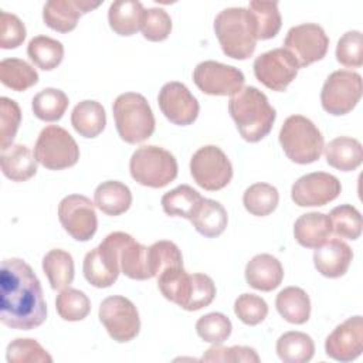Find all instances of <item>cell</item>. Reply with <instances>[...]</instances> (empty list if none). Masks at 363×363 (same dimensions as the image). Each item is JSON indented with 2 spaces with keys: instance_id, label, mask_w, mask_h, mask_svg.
Returning a JSON list of instances; mask_svg holds the SVG:
<instances>
[{
  "instance_id": "obj_1",
  "label": "cell",
  "mask_w": 363,
  "mask_h": 363,
  "mask_svg": "<svg viewBox=\"0 0 363 363\" xmlns=\"http://www.w3.org/2000/svg\"><path fill=\"white\" fill-rule=\"evenodd\" d=\"M47 319V303L40 279L20 258H7L0 271V320L3 325L31 330Z\"/></svg>"
},
{
  "instance_id": "obj_2",
  "label": "cell",
  "mask_w": 363,
  "mask_h": 363,
  "mask_svg": "<svg viewBox=\"0 0 363 363\" xmlns=\"http://www.w3.org/2000/svg\"><path fill=\"white\" fill-rule=\"evenodd\" d=\"M228 112L244 140L259 142L272 129L277 113L267 95L255 86H244L228 101Z\"/></svg>"
},
{
  "instance_id": "obj_3",
  "label": "cell",
  "mask_w": 363,
  "mask_h": 363,
  "mask_svg": "<svg viewBox=\"0 0 363 363\" xmlns=\"http://www.w3.org/2000/svg\"><path fill=\"white\" fill-rule=\"evenodd\" d=\"M214 31L223 52L234 60H247L254 54L257 33L252 14L245 7L221 10L214 20Z\"/></svg>"
},
{
  "instance_id": "obj_4",
  "label": "cell",
  "mask_w": 363,
  "mask_h": 363,
  "mask_svg": "<svg viewBox=\"0 0 363 363\" xmlns=\"http://www.w3.org/2000/svg\"><path fill=\"white\" fill-rule=\"evenodd\" d=\"M118 135L130 145L142 143L155 132V116L146 98L138 92L121 94L112 106Z\"/></svg>"
},
{
  "instance_id": "obj_5",
  "label": "cell",
  "mask_w": 363,
  "mask_h": 363,
  "mask_svg": "<svg viewBox=\"0 0 363 363\" xmlns=\"http://www.w3.org/2000/svg\"><path fill=\"white\" fill-rule=\"evenodd\" d=\"M278 138L288 159L298 164L316 162L325 147L323 136L318 126L302 115L288 116Z\"/></svg>"
},
{
  "instance_id": "obj_6",
  "label": "cell",
  "mask_w": 363,
  "mask_h": 363,
  "mask_svg": "<svg viewBox=\"0 0 363 363\" xmlns=\"http://www.w3.org/2000/svg\"><path fill=\"white\" fill-rule=\"evenodd\" d=\"M129 170L136 183L160 189L177 177V162L169 150L156 145H146L133 152Z\"/></svg>"
},
{
  "instance_id": "obj_7",
  "label": "cell",
  "mask_w": 363,
  "mask_h": 363,
  "mask_svg": "<svg viewBox=\"0 0 363 363\" xmlns=\"http://www.w3.org/2000/svg\"><path fill=\"white\" fill-rule=\"evenodd\" d=\"M130 237L132 235L122 231L111 233L96 248L85 255L82 271L91 285L108 288L118 279L121 272V251Z\"/></svg>"
},
{
  "instance_id": "obj_8",
  "label": "cell",
  "mask_w": 363,
  "mask_h": 363,
  "mask_svg": "<svg viewBox=\"0 0 363 363\" xmlns=\"http://www.w3.org/2000/svg\"><path fill=\"white\" fill-rule=\"evenodd\" d=\"M34 156L48 170H62L77 164L79 147L74 138L58 125L45 126L35 142Z\"/></svg>"
},
{
  "instance_id": "obj_9",
  "label": "cell",
  "mask_w": 363,
  "mask_h": 363,
  "mask_svg": "<svg viewBox=\"0 0 363 363\" xmlns=\"http://www.w3.org/2000/svg\"><path fill=\"white\" fill-rule=\"evenodd\" d=\"M363 81L362 75L349 71H333L325 81L320 91L322 108L333 115L340 116L349 113L362 98Z\"/></svg>"
},
{
  "instance_id": "obj_10",
  "label": "cell",
  "mask_w": 363,
  "mask_h": 363,
  "mask_svg": "<svg viewBox=\"0 0 363 363\" xmlns=\"http://www.w3.org/2000/svg\"><path fill=\"white\" fill-rule=\"evenodd\" d=\"M190 173L201 189L217 191L231 182L233 166L218 146L207 145L196 150L191 156Z\"/></svg>"
},
{
  "instance_id": "obj_11",
  "label": "cell",
  "mask_w": 363,
  "mask_h": 363,
  "mask_svg": "<svg viewBox=\"0 0 363 363\" xmlns=\"http://www.w3.org/2000/svg\"><path fill=\"white\" fill-rule=\"evenodd\" d=\"M99 320L109 336L119 342H130L140 330L139 312L133 302L125 296L113 295L101 302Z\"/></svg>"
},
{
  "instance_id": "obj_12",
  "label": "cell",
  "mask_w": 363,
  "mask_h": 363,
  "mask_svg": "<svg viewBox=\"0 0 363 363\" xmlns=\"http://www.w3.org/2000/svg\"><path fill=\"white\" fill-rule=\"evenodd\" d=\"M284 45L296 60L299 68H303L326 55L329 38L319 24L303 23L289 28Z\"/></svg>"
},
{
  "instance_id": "obj_13",
  "label": "cell",
  "mask_w": 363,
  "mask_h": 363,
  "mask_svg": "<svg viewBox=\"0 0 363 363\" xmlns=\"http://www.w3.org/2000/svg\"><path fill=\"white\" fill-rule=\"evenodd\" d=\"M58 218L64 230L77 241L91 240L98 228L94 203L82 194H69L58 204Z\"/></svg>"
},
{
  "instance_id": "obj_14",
  "label": "cell",
  "mask_w": 363,
  "mask_h": 363,
  "mask_svg": "<svg viewBox=\"0 0 363 363\" xmlns=\"http://www.w3.org/2000/svg\"><path fill=\"white\" fill-rule=\"evenodd\" d=\"M299 65L285 48H274L258 55L254 61V74L267 88L281 92L295 79Z\"/></svg>"
},
{
  "instance_id": "obj_15",
  "label": "cell",
  "mask_w": 363,
  "mask_h": 363,
  "mask_svg": "<svg viewBox=\"0 0 363 363\" xmlns=\"http://www.w3.org/2000/svg\"><path fill=\"white\" fill-rule=\"evenodd\" d=\"M193 81L207 95L233 96L242 88L245 78L238 68L210 60L196 65Z\"/></svg>"
},
{
  "instance_id": "obj_16",
  "label": "cell",
  "mask_w": 363,
  "mask_h": 363,
  "mask_svg": "<svg viewBox=\"0 0 363 363\" xmlns=\"http://www.w3.org/2000/svg\"><path fill=\"white\" fill-rule=\"evenodd\" d=\"M342 191L337 177L325 172H313L299 177L291 189V199L299 207L325 206Z\"/></svg>"
},
{
  "instance_id": "obj_17",
  "label": "cell",
  "mask_w": 363,
  "mask_h": 363,
  "mask_svg": "<svg viewBox=\"0 0 363 363\" xmlns=\"http://www.w3.org/2000/svg\"><path fill=\"white\" fill-rule=\"evenodd\" d=\"M157 102L162 113L174 125H191L199 116L200 105L196 96L182 82H166L159 91Z\"/></svg>"
},
{
  "instance_id": "obj_18",
  "label": "cell",
  "mask_w": 363,
  "mask_h": 363,
  "mask_svg": "<svg viewBox=\"0 0 363 363\" xmlns=\"http://www.w3.org/2000/svg\"><path fill=\"white\" fill-rule=\"evenodd\" d=\"M325 352L337 362H352L363 352V318L360 315L337 325L326 337Z\"/></svg>"
},
{
  "instance_id": "obj_19",
  "label": "cell",
  "mask_w": 363,
  "mask_h": 363,
  "mask_svg": "<svg viewBox=\"0 0 363 363\" xmlns=\"http://www.w3.org/2000/svg\"><path fill=\"white\" fill-rule=\"evenodd\" d=\"M101 1L88 0H50L44 4L43 20L47 27L58 33H69L77 27L78 18L96 9Z\"/></svg>"
},
{
  "instance_id": "obj_20",
  "label": "cell",
  "mask_w": 363,
  "mask_h": 363,
  "mask_svg": "<svg viewBox=\"0 0 363 363\" xmlns=\"http://www.w3.org/2000/svg\"><path fill=\"white\" fill-rule=\"evenodd\" d=\"M353 259L352 248L339 238L328 240L315 248L313 264L318 272L326 278H339L345 275Z\"/></svg>"
},
{
  "instance_id": "obj_21",
  "label": "cell",
  "mask_w": 363,
  "mask_h": 363,
  "mask_svg": "<svg viewBox=\"0 0 363 363\" xmlns=\"http://www.w3.org/2000/svg\"><path fill=\"white\" fill-rule=\"evenodd\" d=\"M282 279L284 268L271 254H258L245 267V281L254 289L269 292L278 288Z\"/></svg>"
},
{
  "instance_id": "obj_22",
  "label": "cell",
  "mask_w": 363,
  "mask_h": 363,
  "mask_svg": "<svg viewBox=\"0 0 363 363\" xmlns=\"http://www.w3.org/2000/svg\"><path fill=\"white\" fill-rule=\"evenodd\" d=\"M332 234L329 216L311 211L298 217L294 224V237L305 248H318L325 244Z\"/></svg>"
},
{
  "instance_id": "obj_23",
  "label": "cell",
  "mask_w": 363,
  "mask_h": 363,
  "mask_svg": "<svg viewBox=\"0 0 363 363\" xmlns=\"http://www.w3.org/2000/svg\"><path fill=\"white\" fill-rule=\"evenodd\" d=\"M0 166L3 174L13 182H26L37 173V159L26 145H10L1 149Z\"/></svg>"
},
{
  "instance_id": "obj_24",
  "label": "cell",
  "mask_w": 363,
  "mask_h": 363,
  "mask_svg": "<svg viewBox=\"0 0 363 363\" xmlns=\"http://www.w3.org/2000/svg\"><path fill=\"white\" fill-rule=\"evenodd\" d=\"M323 149L328 164L342 172L356 170L363 162L362 143L354 138H335Z\"/></svg>"
},
{
  "instance_id": "obj_25",
  "label": "cell",
  "mask_w": 363,
  "mask_h": 363,
  "mask_svg": "<svg viewBox=\"0 0 363 363\" xmlns=\"http://www.w3.org/2000/svg\"><path fill=\"white\" fill-rule=\"evenodd\" d=\"M196 231L204 237L214 238L224 233L228 216L223 204L211 199H203L190 218Z\"/></svg>"
},
{
  "instance_id": "obj_26",
  "label": "cell",
  "mask_w": 363,
  "mask_h": 363,
  "mask_svg": "<svg viewBox=\"0 0 363 363\" xmlns=\"http://www.w3.org/2000/svg\"><path fill=\"white\" fill-rule=\"evenodd\" d=\"M71 125L77 133L84 138H96L106 125V113L104 106L92 99L77 104L71 113Z\"/></svg>"
},
{
  "instance_id": "obj_27",
  "label": "cell",
  "mask_w": 363,
  "mask_h": 363,
  "mask_svg": "<svg viewBox=\"0 0 363 363\" xmlns=\"http://www.w3.org/2000/svg\"><path fill=\"white\" fill-rule=\"evenodd\" d=\"M95 206L106 216H121L132 204V193L126 184L118 180L101 183L94 193Z\"/></svg>"
},
{
  "instance_id": "obj_28",
  "label": "cell",
  "mask_w": 363,
  "mask_h": 363,
  "mask_svg": "<svg viewBox=\"0 0 363 363\" xmlns=\"http://www.w3.org/2000/svg\"><path fill=\"white\" fill-rule=\"evenodd\" d=\"M143 6L136 0H116L109 6V27L118 35H133L140 30Z\"/></svg>"
},
{
  "instance_id": "obj_29",
  "label": "cell",
  "mask_w": 363,
  "mask_h": 363,
  "mask_svg": "<svg viewBox=\"0 0 363 363\" xmlns=\"http://www.w3.org/2000/svg\"><path fill=\"white\" fill-rule=\"evenodd\" d=\"M278 313L289 323L302 325L311 316V301L308 294L298 286L284 288L275 299Z\"/></svg>"
},
{
  "instance_id": "obj_30",
  "label": "cell",
  "mask_w": 363,
  "mask_h": 363,
  "mask_svg": "<svg viewBox=\"0 0 363 363\" xmlns=\"http://www.w3.org/2000/svg\"><path fill=\"white\" fill-rule=\"evenodd\" d=\"M157 286L166 299L184 309L190 298L193 278L183 267L169 268L157 275Z\"/></svg>"
},
{
  "instance_id": "obj_31",
  "label": "cell",
  "mask_w": 363,
  "mask_h": 363,
  "mask_svg": "<svg viewBox=\"0 0 363 363\" xmlns=\"http://www.w3.org/2000/svg\"><path fill=\"white\" fill-rule=\"evenodd\" d=\"M315 343L303 332H285L277 340V354L284 363H306L313 357Z\"/></svg>"
},
{
  "instance_id": "obj_32",
  "label": "cell",
  "mask_w": 363,
  "mask_h": 363,
  "mask_svg": "<svg viewBox=\"0 0 363 363\" xmlns=\"http://www.w3.org/2000/svg\"><path fill=\"white\" fill-rule=\"evenodd\" d=\"M43 271L45 272L52 289L62 291L74 279L72 255L64 250H50L43 258Z\"/></svg>"
},
{
  "instance_id": "obj_33",
  "label": "cell",
  "mask_w": 363,
  "mask_h": 363,
  "mask_svg": "<svg viewBox=\"0 0 363 363\" xmlns=\"http://www.w3.org/2000/svg\"><path fill=\"white\" fill-rule=\"evenodd\" d=\"M0 81L4 86L21 92L38 82V74L24 60L4 58L0 61Z\"/></svg>"
},
{
  "instance_id": "obj_34",
  "label": "cell",
  "mask_w": 363,
  "mask_h": 363,
  "mask_svg": "<svg viewBox=\"0 0 363 363\" xmlns=\"http://www.w3.org/2000/svg\"><path fill=\"white\" fill-rule=\"evenodd\" d=\"M204 197L187 184L177 186L162 197L163 211L170 217H183L190 220Z\"/></svg>"
},
{
  "instance_id": "obj_35",
  "label": "cell",
  "mask_w": 363,
  "mask_h": 363,
  "mask_svg": "<svg viewBox=\"0 0 363 363\" xmlns=\"http://www.w3.org/2000/svg\"><path fill=\"white\" fill-rule=\"evenodd\" d=\"M119 264L121 272H123L130 279L143 281L153 278L149 268L147 247L135 241L133 237H130L122 247Z\"/></svg>"
},
{
  "instance_id": "obj_36",
  "label": "cell",
  "mask_w": 363,
  "mask_h": 363,
  "mask_svg": "<svg viewBox=\"0 0 363 363\" xmlns=\"http://www.w3.org/2000/svg\"><path fill=\"white\" fill-rule=\"evenodd\" d=\"M248 10L254 18L257 40H269L278 34L282 18L277 1L252 0L250 1Z\"/></svg>"
},
{
  "instance_id": "obj_37",
  "label": "cell",
  "mask_w": 363,
  "mask_h": 363,
  "mask_svg": "<svg viewBox=\"0 0 363 363\" xmlns=\"http://www.w3.org/2000/svg\"><path fill=\"white\" fill-rule=\"evenodd\" d=\"M27 54L34 65L44 71H51L61 64L64 58V45L48 35H37L30 40Z\"/></svg>"
},
{
  "instance_id": "obj_38",
  "label": "cell",
  "mask_w": 363,
  "mask_h": 363,
  "mask_svg": "<svg viewBox=\"0 0 363 363\" xmlns=\"http://www.w3.org/2000/svg\"><path fill=\"white\" fill-rule=\"evenodd\" d=\"M68 96L57 88H45L40 91L31 102L34 115L44 122H55L62 118L68 108Z\"/></svg>"
},
{
  "instance_id": "obj_39",
  "label": "cell",
  "mask_w": 363,
  "mask_h": 363,
  "mask_svg": "<svg viewBox=\"0 0 363 363\" xmlns=\"http://www.w3.org/2000/svg\"><path fill=\"white\" fill-rule=\"evenodd\" d=\"M279 201V193L277 187L268 183L251 184L242 196V204L245 210L257 217H265L271 214Z\"/></svg>"
},
{
  "instance_id": "obj_40",
  "label": "cell",
  "mask_w": 363,
  "mask_h": 363,
  "mask_svg": "<svg viewBox=\"0 0 363 363\" xmlns=\"http://www.w3.org/2000/svg\"><path fill=\"white\" fill-rule=\"evenodd\" d=\"M55 308L64 320L78 322L85 319L91 312V302L82 291L68 286L57 295Z\"/></svg>"
},
{
  "instance_id": "obj_41",
  "label": "cell",
  "mask_w": 363,
  "mask_h": 363,
  "mask_svg": "<svg viewBox=\"0 0 363 363\" xmlns=\"http://www.w3.org/2000/svg\"><path fill=\"white\" fill-rule=\"evenodd\" d=\"M332 233L340 238L357 240L362 234V216L352 204H340L329 213Z\"/></svg>"
},
{
  "instance_id": "obj_42",
  "label": "cell",
  "mask_w": 363,
  "mask_h": 363,
  "mask_svg": "<svg viewBox=\"0 0 363 363\" xmlns=\"http://www.w3.org/2000/svg\"><path fill=\"white\" fill-rule=\"evenodd\" d=\"M147 255L152 277H157L160 272L169 268L183 267V257L179 247L167 240L152 244L147 248Z\"/></svg>"
},
{
  "instance_id": "obj_43",
  "label": "cell",
  "mask_w": 363,
  "mask_h": 363,
  "mask_svg": "<svg viewBox=\"0 0 363 363\" xmlns=\"http://www.w3.org/2000/svg\"><path fill=\"white\" fill-rule=\"evenodd\" d=\"M233 330L231 320L220 312L207 313L196 322V332L200 339L211 345L224 343Z\"/></svg>"
},
{
  "instance_id": "obj_44",
  "label": "cell",
  "mask_w": 363,
  "mask_h": 363,
  "mask_svg": "<svg viewBox=\"0 0 363 363\" xmlns=\"http://www.w3.org/2000/svg\"><path fill=\"white\" fill-rule=\"evenodd\" d=\"M9 363H51L52 357L34 339H14L6 350Z\"/></svg>"
},
{
  "instance_id": "obj_45",
  "label": "cell",
  "mask_w": 363,
  "mask_h": 363,
  "mask_svg": "<svg viewBox=\"0 0 363 363\" xmlns=\"http://www.w3.org/2000/svg\"><path fill=\"white\" fill-rule=\"evenodd\" d=\"M140 31L142 35L149 41H163L172 31V18L163 9H147L142 16Z\"/></svg>"
},
{
  "instance_id": "obj_46",
  "label": "cell",
  "mask_w": 363,
  "mask_h": 363,
  "mask_svg": "<svg viewBox=\"0 0 363 363\" xmlns=\"http://www.w3.org/2000/svg\"><path fill=\"white\" fill-rule=\"evenodd\" d=\"M21 122V111L16 101L0 98V147L6 149L13 145L16 133Z\"/></svg>"
},
{
  "instance_id": "obj_47",
  "label": "cell",
  "mask_w": 363,
  "mask_h": 363,
  "mask_svg": "<svg viewBox=\"0 0 363 363\" xmlns=\"http://www.w3.org/2000/svg\"><path fill=\"white\" fill-rule=\"evenodd\" d=\"M336 60L349 68H359L363 65V35L353 30L345 33L336 45Z\"/></svg>"
},
{
  "instance_id": "obj_48",
  "label": "cell",
  "mask_w": 363,
  "mask_h": 363,
  "mask_svg": "<svg viewBox=\"0 0 363 363\" xmlns=\"http://www.w3.org/2000/svg\"><path fill=\"white\" fill-rule=\"evenodd\" d=\"M234 312L242 323L255 326L267 318L268 305L258 295L241 294L234 302Z\"/></svg>"
},
{
  "instance_id": "obj_49",
  "label": "cell",
  "mask_w": 363,
  "mask_h": 363,
  "mask_svg": "<svg viewBox=\"0 0 363 363\" xmlns=\"http://www.w3.org/2000/svg\"><path fill=\"white\" fill-rule=\"evenodd\" d=\"M203 362H259V356L257 354L255 349L248 346H231V347H223L221 345H213L206 353L201 356Z\"/></svg>"
},
{
  "instance_id": "obj_50",
  "label": "cell",
  "mask_w": 363,
  "mask_h": 363,
  "mask_svg": "<svg viewBox=\"0 0 363 363\" xmlns=\"http://www.w3.org/2000/svg\"><path fill=\"white\" fill-rule=\"evenodd\" d=\"M191 278H193V286L184 309L194 312L208 306L213 302L216 296V285H214V281L206 274H199V272L191 274Z\"/></svg>"
},
{
  "instance_id": "obj_51",
  "label": "cell",
  "mask_w": 363,
  "mask_h": 363,
  "mask_svg": "<svg viewBox=\"0 0 363 363\" xmlns=\"http://www.w3.org/2000/svg\"><path fill=\"white\" fill-rule=\"evenodd\" d=\"M26 38L24 23L11 13L1 10L0 13V47L3 50L17 48Z\"/></svg>"
}]
</instances>
